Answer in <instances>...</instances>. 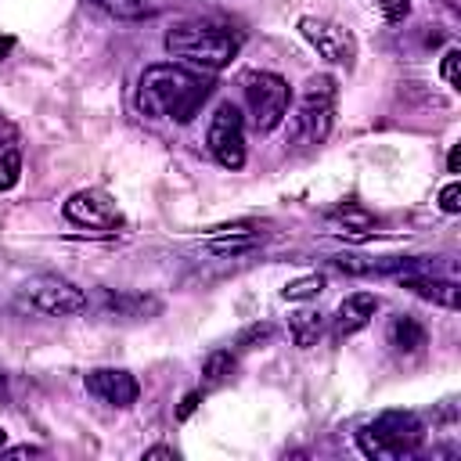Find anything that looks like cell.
<instances>
[{
	"instance_id": "obj_1",
	"label": "cell",
	"mask_w": 461,
	"mask_h": 461,
	"mask_svg": "<svg viewBox=\"0 0 461 461\" xmlns=\"http://www.w3.org/2000/svg\"><path fill=\"white\" fill-rule=\"evenodd\" d=\"M212 72L191 68L184 61H166V65H148L137 79V108L148 119H173V122H191L202 104L212 94Z\"/></svg>"
},
{
	"instance_id": "obj_2",
	"label": "cell",
	"mask_w": 461,
	"mask_h": 461,
	"mask_svg": "<svg viewBox=\"0 0 461 461\" xmlns=\"http://www.w3.org/2000/svg\"><path fill=\"white\" fill-rule=\"evenodd\" d=\"M166 50L191 65V68H202V72H220L223 65H230L241 50V32L223 25V22H205V18H194V22H176L169 25L166 32Z\"/></svg>"
},
{
	"instance_id": "obj_3",
	"label": "cell",
	"mask_w": 461,
	"mask_h": 461,
	"mask_svg": "<svg viewBox=\"0 0 461 461\" xmlns=\"http://www.w3.org/2000/svg\"><path fill=\"white\" fill-rule=\"evenodd\" d=\"M335 104H339V83L335 76L321 72L310 76L299 90L295 108L288 112V144L292 148H317L328 140L335 126Z\"/></svg>"
},
{
	"instance_id": "obj_4",
	"label": "cell",
	"mask_w": 461,
	"mask_h": 461,
	"mask_svg": "<svg viewBox=\"0 0 461 461\" xmlns=\"http://www.w3.org/2000/svg\"><path fill=\"white\" fill-rule=\"evenodd\" d=\"M425 443V425L414 411H382L378 418L357 429V447L371 461H403L414 457Z\"/></svg>"
},
{
	"instance_id": "obj_5",
	"label": "cell",
	"mask_w": 461,
	"mask_h": 461,
	"mask_svg": "<svg viewBox=\"0 0 461 461\" xmlns=\"http://www.w3.org/2000/svg\"><path fill=\"white\" fill-rule=\"evenodd\" d=\"M241 94H245V115H249V126L256 133H270L285 122L288 115V83L277 76V72H249L241 79Z\"/></svg>"
},
{
	"instance_id": "obj_6",
	"label": "cell",
	"mask_w": 461,
	"mask_h": 461,
	"mask_svg": "<svg viewBox=\"0 0 461 461\" xmlns=\"http://www.w3.org/2000/svg\"><path fill=\"white\" fill-rule=\"evenodd\" d=\"M22 295L32 310L47 313V317H76L86 310V292L79 285H72L61 274H36L22 285Z\"/></svg>"
},
{
	"instance_id": "obj_7",
	"label": "cell",
	"mask_w": 461,
	"mask_h": 461,
	"mask_svg": "<svg viewBox=\"0 0 461 461\" xmlns=\"http://www.w3.org/2000/svg\"><path fill=\"white\" fill-rule=\"evenodd\" d=\"M205 148L223 169L245 166V115L238 104H230V101L216 104L209 130H205Z\"/></svg>"
},
{
	"instance_id": "obj_8",
	"label": "cell",
	"mask_w": 461,
	"mask_h": 461,
	"mask_svg": "<svg viewBox=\"0 0 461 461\" xmlns=\"http://www.w3.org/2000/svg\"><path fill=\"white\" fill-rule=\"evenodd\" d=\"M299 32H303V40H306L328 65H346V68H353V61H357V40H353V32H349L346 25H339V22H331V18L306 14V18H299Z\"/></svg>"
},
{
	"instance_id": "obj_9",
	"label": "cell",
	"mask_w": 461,
	"mask_h": 461,
	"mask_svg": "<svg viewBox=\"0 0 461 461\" xmlns=\"http://www.w3.org/2000/svg\"><path fill=\"white\" fill-rule=\"evenodd\" d=\"M65 220L76 223V227H90V230H115L122 227V212L119 205L108 198V191L101 187H86V191H76L65 198Z\"/></svg>"
},
{
	"instance_id": "obj_10",
	"label": "cell",
	"mask_w": 461,
	"mask_h": 461,
	"mask_svg": "<svg viewBox=\"0 0 461 461\" xmlns=\"http://www.w3.org/2000/svg\"><path fill=\"white\" fill-rule=\"evenodd\" d=\"M83 385H86L90 396H97L101 403L119 407V411H122V407H133L137 396H140L137 378H133L130 371H122V367H94V371H86Z\"/></svg>"
},
{
	"instance_id": "obj_11",
	"label": "cell",
	"mask_w": 461,
	"mask_h": 461,
	"mask_svg": "<svg viewBox=\"0 0 461 461\" xmlns=\"http://www.w3.org/2000/svg\"><path fill=\"white\" fill-rule=\"evenodd\" d=\"M400 285H403L407 292H414L418 299H429V303H436V306H443V310H457V303H461L457 281L432 274V263H429V259H421L414 270L400 274Z\"/></svg>"
},
{
	"instance_id": "obj_12",
	"label": "cell",
	"mask_w": 461,
	"mask_h": 461,
	"mask_svg": "<svg viewBox=\"0 0 461 461\" xmlns=\"http://www.w3.org/2000/svg\"><path fill=\"white\" fill-rule=\"evenodd\" d=\"M375 313H378V295H371V292H353V295H346V299L339 303L335 317H331V339L342 342V339L364 331Z\"/></svg>"
},
{
	"instance_id": "obj_13",
	"label": "cell",
	"mask_w": 461,
	"mask_h": 461,
	"mask_svg": "<svg viewBox=\"0 0 461 461\" xmlns=\"http://www.w3.org/2000/svg\"><path fill=\"white\" fill-rule=\"evenodd\" d=\"M385 339H389V346H393L396 353H403V357L421 353V349H425V342H429L425 324H421V321H414L411 313H396V317L389 321V328H385Z\"/></svg>"
},
{
	"instance_id": "obj_14",
	"label": "cell",
	"mask_w": 461,
	"mask_h": 461,
	"mask_svg": "<svg viewBox=\"0 0 461 461\" xmlns=\"http://www.w3.org/2000/svg\"><path fill=\"white\" fill-rule=\"evenodd\" d=\"M328 220L331 223H339L346 234H371V227L378 223L364 205H357V202H346V205H335L331 212H328Z\"/></svg>"
},
{
	"instance_id": "obj_15",
	"label": "cell",
	"mask_w": 461,
	"mask_h": 461,
	"mask_svg": "<svg viewBox=\"0 0 461 461\" xmlns=\"http://www.w3.org/2000/svg\"><path fill=\"white\" fill-rule=\"evenodd\" d=\"M321 331H324V317L317 313V310H295L292 317H288V335H292V342L295 346H313L317 339H321Z\"/></svg>"
},
{
	"instance_id": "obj_16",
	"label": "cell",
	"mask_w": 461,
	"mask_h": 461,
	"mask_svg": "<svg viewBox=\"0 0 461 461\" xmlns=\"http://www.w3.org/2000/svg\"><path fill=\"white\" fill-rule=\"evenodd\" d=\"M259 230H241V234H212V241H209V249L212 252H220V256H241V252H249V249H256L259 245Z\"/></svg>"
},
{
	"instance_id": "obj_17",
	"label": "cell",
	"mask_w": 461,
	"mask_h": 461,
	"mask_svg": "<svg viewBox=\"0 0 461 461\" xmlns=\"http://www.w3.org/2000/svg\"><path fill=\"white\" fill-rule=\"evenodd\" d=\"M234 367H238L234 353H230V349H216V353H209V357H205L202 375H205V382H223V378H230V375H234Z\"/></svg>"
},
{
	"instance_id": "obj_18",
	"label": "cell",
	"mask_w": 461,
	"mask_h": 461,
	"mask_svg": "<svg viewBox=\"0 0 461 461\" xmlns=\"http://www.w3.org/2000/svg\"><path fill=\"white\" fill-rule=\"evenodd\" d=\"M324 292V277L321 274H306V277H299V281H292V285H285V299H292V303H299V299H313V295H321Z\"/></svg>"
},
{
	"instance_id": "obj_19",
	"label": "cell",
	"mask_w": 461,
	"mask_h": 461,
	"mask_svg": "<svg viewBox=\"0 0 461 461\" xmlns=\"http://www.w3.org/2000/svg\"><path fill=\"white\" fill-rule=\"evenodd\" d=\"M18 176H22V155H18V148L0 151V191H11L18 184Z\"/></svg>"
},
{
	"instance_id": "obj_20",
	"label": "cell",
	"mask_w": 461,
	"mask_h": 461,
	"mask_svg": "<svg viewBox=\"0 0 461 461\" xmlns=\"http://www.w3.org/2000/svg\"><path fill=\"white\" fill-rule=\"evenodd\" d=\"M457 65H461V50L457 47H450L447 54H443V65H439V76L447 79V86H461V76H457Z\"/></svg>"
},
{
	"instance_id": "obj_21",
	"label": "cell",
	"mask_w": 461,
	"mask_h": 461,
	"mask_svg": "<svg viewBox=\"0 0 461 461\" xmlns=\"http://www.w3.org/2000/svg\"><path fill=\"white\" fill-rule=\"evenodd\" d=\"M375 7L385 22H403L411 14V0H375Z\"/></svg>"
},
{
	"instance_id": "obj_22",
	"label": "cell",
	"mask_w": 461,
	"mask_h": 461,
	"mask_svg": "<svg viewBox=\"0 0 461 461\" xmlns=\"http://www.w3.org/2000/svg\"><path fill=\"white\" fill-rule=\"evenodd\" d=\"M97 7H104L108 14H122V18H130V14H137L148 0H94Z\"/></svg>"
},
{
	"instance_id": "obj_23",
	"label": "cell",
	"mask_w": 461,
	"mask_h": 461,
	"mask_svg": "<svg viewBox=\"0 0 461 461\" xmlns=\"http://www.w3.org/2000/svg\"><path fill=\"white\" fill-rule=\"evenodd\" d=\"M439 209H443V212H450V216H454V212H461V184H457V180H454V184H447V187L439 191Z\"/></svg>"
},
{
	"instance_id": "obj_24",
	"label": "cell",
	"mask_w": 461,
	"mask_h": 461,
	"mask_svg": "<svg viewBox=\"0 0 461 461\" xmlns=\"http://www.w3.org/2000/svg\"><path fill=\"white\" fill-rule=\"evenodd\" d=\"M270 335H274V328H270V324H252V328H245V331H241L238 346H241V349H249L252 342H267Z\"/></svg>"
},
{
	"instance_id": "obj_25",
	"label": "cell",
	"mask_w": 461,
	"mask_h": 461,
	"mask_svg": "<svg viewBox=\"0 0 461 461\" xmlns=\"http://www.w3.org/2000/svg\"><path fill=\"white\" fill-rule=\"evenodd\" d=\"M194 407H198V393H187V396H184V403H180V411H176V418H187Z\"/></svg>"
},
{
	"instance_id": "obj_26",
	"label": "cell",
	"mask_w": 461,
	"mask_h": 461,
	"mask_svg": "<svg viewBox=\"0 0 461 461\" xmlns=\"http://www.w3.org/2000/svg\"><path fill=\"white\" fill-rule=\"evenodd\" d=\"M144 457H148V461H151V457H176V450H173V447H148Z\"/></svg>"
},
{
	"instance_id": "obj_27",
	"label": "cell",
	"mask_w": 461,
	"mask_h": 461,
	"mask_svg": "<svg viewBox=\"0 0 461 461\" xmlns=\"http://www.w3.org/2000/svg\"><path fill=\"white\" fill-rule=\"evenodd\" d=\"M457 162H461V148L454 144V148H450V158H447V166H450V173H457Z\"/></svg>"
},
{
	"instance_id": "obj_28",
	"label": "cell",
	"mask_w": 461,
	"mask_h": 461,
	"mask_svg": "<svg viewBox=\"0 0 461 461\" xmlns=\"http://www.w3.org/2000/svg\"><path fill=\"white\" fill-rule=\"evenodd\" d=\"M11 457H29V454H40L36 447H14V450H7Z\"/></svg>"
},
{
	"instance_id": "obj_29",
	"label": "cell",
	"mask_w": 461,
	"mask_h": 461,
	"mask_svg": "<svg viewBox=\"0 0 461 461\" xmlns=\"http://www.w3.org/2000/svg\"><path fill=\"white\" fill-rule=\"evenodd\" d=\"M4 443H7V432H4V429H0V447H4Z\"/></svg>"
}]
</instances>
